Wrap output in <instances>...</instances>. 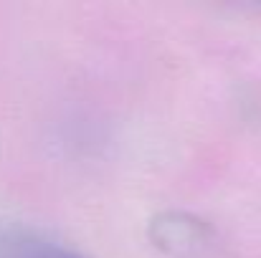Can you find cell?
I'll list each match as a JSON object with an SVG mask.
<instances>
[{
	"label": "cell",
	"mask_w": 261,
	"mask_h": 258,
	"mask_svg": "<svg viewBox=\"0 0 261 258\" xmlns=\"http://www.w3.org/2000/svg\"><path fill=\"white\" fill-rule=\"evenodd\" d=\"M150 241L173 258H200L213 243L211 228L188 213H160L150 223Z\"/></svg>",
	"instance_id": "cell-1"
},
{
	"label": "cell",
	"mask_w": 261,
	"mask_h": 258,
	"mask_svg": "<svg viewBox=\"0 0 261 258\" xmlns=\"http://www.w3.org/2000/svg\"><path fill=\"white\" fill-rule=\"evenodd\" d=\"M0 258H89L54 236L20 223H0Z\"/></svg>",
	"instance_id": "cell-2"
}]
</instances>
